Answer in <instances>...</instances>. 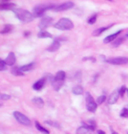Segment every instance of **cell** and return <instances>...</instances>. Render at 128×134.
I'll list each match as a JSON object with an SVG mask.
<instances>
[{
  "label": "cell",
  "instance_id": "cell-1",
  "mask_svg": "<svg viewBox=\"0 0 128 134\" xmlns=\"http://www.w3.org/2000/svg\"><path fill=\"white\" fill-rule=\"evenodd\" d=\"M13 12L16 17L19 19L22 23H30L34 20V15L31 12H29L26 10L20 9V8H15L13 9Z\"/></svg>",
  "mask_w": 128,
  "mask_h": 134
},
{
  "label": "cell",
  "instance_id": "cell-2",
  "mask_svg": "<svg viewBox=\"0 0 128 134\" xmlns=\"http://www.w3.org/2000/svg\"><path fill=\"white\" fill-rule=\"evenodd\" d=\"M54 27L56 29L62 30V31H68V30H71L74 28V24L69 19L62 18L54 25Z\"/></svg>",
  "mask_w": 128,
  "mask_h": 134
},
{
  "label": "cell",
  "instance_id": "cell-3",
  "mask_svg": "<svg viewBox=\"0 0 128 134\" xmlns=\"http://www.w3.org/2000/svg\"><path fill=\"white\" fill-rule=\"evenodd\" d=\"M86 108L89 111L94 112L97 108V103L95 102L94 98L89 92L86 93Z\"/></svg>",
  "mask_w": 128,
  "mask_h": 134
},
{
  "label": "cell",
  "instance_id": "cell-4",
  "mask_svg": "<svg viewBox=\"0 0 128 134\" xmlns=\"http://www.w3.org/2000/svg\"><path fill=\"white\" fill-rule=\"evenodd\" d=\"M54 5H37L34 8V12L32 15L35 18H40L44 14V12L47 10H52Z\"/></svg>",
  "mask_w": 128,
  "mask_h": 134
},
{
  "label": "cell",
  "instance_id": "cell-5",
  "mask_svg": "<svg viewBox=\"0 0 128 134\" xmlns=\"http://www.w3.org/2000/svg\"><path fill=\"white\" fill-rule=\"evenodd\" d=\"M13 116L15 118V119H16L18 122L22 124V125H31V121L28 118L26 117V115L22 114L21 112H19V111H14L13 112Z\"/></svg>",
  "mask_w": 128,
  "mask_h": 134
},
{
  "label": "cell",
  "instance_id": "cell-6",
  "mask_svg": "<svg viewBox=\"0 0 128 134\" xmlns=\"http://www.w3.org/2000/svg\"><path fill=\"white\" fill-rule=\"evenodd\" d=\"M74 3L72 1L70 2H66L64 4H59V5H54L53 7V11L54 12H63V11H66V10H69V9H71L74 7Z\"/></svg>",
  "mask_w": 128,
  "mask_h": 134
},
{
  "label": "cell",
  "instance_id": "cell-7",
  "mask_svg": "<svg viewBox=\"0 0 128 134\" xmlns=\"http://www.w3.org/2000/svg\"><path fill=\"white\" fill-rule=\"evenodd\" d=\"M106 62L112 65H124L128 63V58L126 57H116L110 58L106 60Z\"/></svg>",
  "mask_w": 128,
  "mask_h": 134
},
{
  "label": "cell",
  "instance_id": "cell-8",
  "mask_svg": "<svg viewBox=\"0 0 128 134\" xmlns=\"http://www.w3.org/2000/svg\"><path fill=\"white\" fill-rule=\"evenodd\" d=\"M52 18L50 17H45L43 18L39 23V28L41 30H44L48 27V26L52 23Z\"/></svg>",
  "mask_w": 128,
  "mask_h": 134
},
{
  "label": "cell",
  "instance_id": "cell-9",
  "mask_svg": "<svg viewBox=\"0 0 128 134\" xmlns=\"http://www.w3.org/2000/svg\"><path fill=\"white\" fill-rule=\"evenodd\" d=\"M5 63L7 65L9 66H13L15 64V62H16V57H15V54L13 52H11L9 53L8 56H7V58L5 59Z\"/></svg>",
  "mask_w": 128,
  "mask_h": 134
},
{
  "label": "cell",
  "instance_id": "cell-10",
  "mask_svg": "<svg viewBox=\"0 0 128 134\" xmlns=\"http://www.w3.org/2000/svg\"><path fill=\"white\" fill-rule=\"evenodd\" d=\"M45 83H46V77H43L42 79L39 80L38 82H36L32 86V88H34L35 90H37V91H39V90H41L42 88L45 86Z\"/></svg>",
  "mask_w": 128,
  "mask_h": 134
},
{
  "label": "cell",
  "instance_id": "cell-11",
  "mask_svg": "<svg viewBox=\"0 0 128 134\" xmlns=\"http://www.w3.org/2000/svg\"><path fill=\"white\" fill-rule=\"evenodd\" d=\"M77 134H96L94 132V131L90 130L86 126H81L76 130Z\"/></svg>",
  "mask_w": 128,
  "mask_h": 134
},
{
  "label": "cell",
  "instance_id": "cell-12",
  "mask_svg": "<svg viewBox=\"0 0 128 134\" xmlns=\"http://www.w3.org/2000/svg\"><path fill=\"white\" fill-rule=\"evenodd\" d=\"M122 32V31L120 30V31L119 32H115V34H111V35H109V36H107L105 39L104 40V43H110V42H113L115 39L119 36V34H120Z\"/></svg>",
  "mask_w": 128,
  "mask_h": 134
},
{
  "label": "cell",
  "instance_id": "cell-13",
  "mask_svg": "<svg viewBox=\"0 0 128 134\" xmlns=\"http://www.w3.org/2000/svg\"><path fill=\"white\" fill-rule=\"evenodd\" d=\"M65 78H66V73L64 71H59L58 73L56 74L55 76L54 77V80L56 81V82H63Z\"/></svg>",
  "mask_w": 128,
  "mask_h": 134
},
{
  "label": "cell",
  "instance_id": "cell-14",
  "mask_svg": "<svg viewBox=\"0 0 128 134\" xmlns=\"http://www.w3.org/2000/svg\"><path fill=\"white\" fill-rule=\"evenodd\" d=\"M119 94L117 91H114L111 96H110L109 99H108L109 104H114V103L118 101V99H119Z\"/></svg>",
  "mask_w": 128,
  "mask_h": 134
},
{
  "label": "cell",
  "instance_id": "cell-15",
  "mask_svg": "<svg viewBox=\"0 0 128 134\" xmlns=\"http://www.w3.org/2000/svg\"><path fill=\"white\" fill-rule=\"evenodd\" d=\"M60 42L58 41V40H54V42L52 43V45L50 46L48 48H47V51H49V52H56L57 50H58L60 48Z\"/></svg>",
  "mask_w": 128,
  "mask_h": 134
},
{
  "label": "cell",
  "instance_id": "cell-16",
  "mask_svg": "<svg viewBox=\"0 0 128 134\" xmlns=\"http://www.w3.org/2000/svg\"><path fill=\"white\" fill-rule=\"evenodd\" d=\"M34 67H35V63L34 62H31V63H29V64L21 66L19 69H20V70L22 72H26V71H30V70L34 69Z\"/></svg>",
  "mask_w": 128,
  "mask_h": 134
},
{
  "label": "cell",
  "instance_id": "cell-17",
  "mask_svg": "<svg viewBox=\"0 0 128 134\" xmlns=\"http://www.w3.org/2000/svg\"><path fill=\"white\" fill-rule=\"evenodd\" d=\"M14 6H15V4L10 3V2H5V3H2L0 4V9L1 10H11V9H13Z\"/></svg>",
  "mask_w": 128,
  "mask_h": 134
},
{
  "label": "cell",
  "instance_id": "cell-18",
  "mask_svg": "<svg viewBox=\"0 0 128 134\" xmlns=\"http://www.w3.org/2000/svg\"><path fill=\"white\" fill-rule=\"evenodd\" d=\"M72 92L74 93L75 95H82V93H84V88H82V86L76 85L72 88Z\"/></svg>",
  "mask_w": 128,
  "mask_h": 134
},
{
  "label": "cell",
  "instance_id": "cell-19",
  "mask_svg": "<svg viewBox=\"0 0 128 134\" xmlns=\"http://www.w3.org/2000/svg\"><path fill=\"white\" fill-rule=\"evenodd\" d=\"M32 103H34L36 106L40 107V108L43 107V105H44V101L42 100L41 97H34V98H32Z\"/></svg>",
  "mask_w": 128,
  "mask_h": 134
},
{
  "label": "cell",
  "instance_id": "cell-20",
  "mask_svg": "<svg viewBox=\"0 0 128 134\" xmlns=\"http://www.w3.org/2000/svg\"><path fill=\"white\" fill-rule=\"evenodd\" d=\"M109 27L110 26H106V27H101V28L97 29L96 31L93 32V35L94 36H99V35H101L104 31H106L107 29H109Z\"/></svg>",
  "mask_w": 128,
  "mask_h": 134
},
{
  "label": "cell",
  "instance_id": "cell-21",
  "mask_svg": "<svg viewBox=\"0 0 128 134\" xmlns=\"http://www.w3.org/2000/svg\"><path fill=\"white\" fill-rule=\"evenodd\" d=\"M35 126H36V128L38 129L40 131H41V132H43L44 134H49V131L47 130L46 128H44L43 126L40 125L39 122H35Z\"/></svg>",
  "mask_w": 128,
  "mask_h": 134
},
{
  "label": "cell",
  "instance_id": "cell-22",
  "mask_svg": "<svg viewBox=\"0 0 128 134\" xmlns=\"http://www.w3.org/2000/svg\"><path fill=\"white\" fill-rule=\"evenodd\" d=\"M12 74L14 75H17V76H22V75H24V73L21 71L19 68H14V69H12Z\"/></svg>",
  "mask_w": 128,
  "mask_h": 134
},
{
  "label": "cell",
  "instance_id": "cell-23",
  "mask_svg": "<svg viewBox=\"0 0 128 134\" xmlns=\"http://www.w3.org/2000/svg\"><path fill=\"white\" fill-rule=\"evenodd\" d=\"M38 37L41 38V39H44V38H52V34L46 31H41L38 34Z\"/></svg>",
  "mask_w": 128,
  "mask_h": 134
},
{
  "label": "cell",
  "instance_id": "cell-24",
  "mask_svg": "<svg viewBox=\"0 0 128 134\" xmlns=\"http://www.w3.org/2000/svg\"><path fill=\"white\" fill-rule=\"evenodd\" d=\"M12 25H5V26H4V28L1 30V34H8L12 30Z\"/></svg>",
  "mask_w": 128,
  "mask_h": 134
},
{
  "label": "cell",
  "instance_id": "cell-25",
  "mask_svg": "<svg viewBox=\"0 0 128 134\" xmlns=\"http://www.w3.org/2000/svg\"><path fill=\"white\" fill-rule=\"evenodd\" d=\"M45 124L51 125V126H53V127H56V128H58V129L61 128V126H60L59 124L56 123V122H54V121H51V120H50V121H45Z\"/></svg>",
  "mask_w": 128,
  "mask_h": 134
},
{
  "label": "cell",
  "instance_id": "cell-26",
  "mask_svg": "<svg viewBox=\"0 0 128 134\" xmlns=\"http://www.w3.org/2000/svg\"><path fill=\"white\" fill-rule=\"evenodd\" d=\"M123 40H124V38H119V39H118L117 40H115V41L112 42V46L115 47H119V45L123 42Z\"/></svg>",
  "mask_w": 128,
  "mask_h": 134
},
{
  "label": "cell",
  "instance_id": "cell-27",
  "mask_svg": "<svg viewBox=\"0 0 128 134\" xmlns=\"http://www.w3.org/2000/svg\"><path fill=\"white\" fill-rule=\"evenodd\" d=\"M97 21V14L93 15L92 17H90L89 19H88V23H89L90 25H93L96 23Z\"/></svg>",
  "mask_w": 128,
  "mask_h": 134
},
{
  "label": "cell",
  "instance_id": "cell-28",
  "mask_svg": "<svg viewBox=\"0 0 128 134\" xmlns=\"http://www.w3.org/2000/svg\"><path fill=\"white\" fill-rule=\"evenodd\" d=\"M7 68V64L5 63V62L4 60H0V70L1 71H4V70H5Z\"/></svg>",
  "mask_w": 128,
  "mask_h": 134
},
{
  "label": "cell",
  "instance_id": "cell-29",
  "mask_svg": "<svg viewBox=\"0 0 128 134\" xmlns=\"http://www.w3.org/2000/svg\"><path fill=\"white\" fill-rule=\"evenodd\" d=\"M105 99H106V97H105V96H101V97H99L98 98H97V103L98 105L102 104V103L105 101Z\"/></svg>",
  "mask_w": 128,
  "mask_h": 134
},
{
  "label": "cell",
  "instance_id": "cell-30",
  "mask_svg": "<svg viewBox=\"0 0 128 134\" xmlns=\"http://www.w3.org/2000/svg\"><path fill=\"white\" fill-rule=\"evenodd\" d=\"M122 118H128V109H123L121 111V114H120Z\"/></svg>",
  "mask_w": 128,
  "mask_h": 134
},
{
  "label": "cell",
  "instance_id": "cell-31",
  "mask_svg": "<svg viewBox=\"0 0 128 134\" xmlns=\"http://www.w3.org/2000/svg\"><path fill=\"white\" fill-rule=\"evenodd\" d=\"M126 91V88L125 87V86H122L121 87V88L119 90V96H121V97H123L124 96V94H125V92Z\"/></svg>",
  "mask_w": 128,
  "mask_h": 134
},
{
  "label": "cell",
  "instance_id": "cell-32",
  "mask_svg": "<svg viewBox=\"0 0 128 134\" xmlns=\"http://www.w3.org/2000/svg\"><path fill=\"white\" fill-rule=\"evenodd\" d=\"M1 98L2 100H8L11 98V96L10 95H7V94H1Z\"/></svg>",
  "mask_w": 128,
  "mask_h": 134
},
{
  "label": "cell",
  "instance_id": "cell-33",
  "mask_svg": "<svg viewBox=\"0 0 128 134\" xmlns=\"http://www.w3.org/2000/svg\"><path fill=\"white\" fill-rule=\"evenodd\" d=\"M97 134H105V132L104 131H102V130H98V131H97Z\"/></svg>",
  "mask_w": 128,
  "mask_h": 134
},
{
  "label": "cell",
  "instance_id": "cell-34",
  "mask_svg": "<svg viewBox=\"0 0 128 134\" xmlns=\"http://www.w3.org/2000/svg\"><path fill=\"white\" fill-rule=\"evenodd\" d=\"M112 134H119V133H118V132H116V131H113V132H112Z\"/></svg>",
  "mask_w": 128,
  "mask_h": 134
},
{
  "label": "cell",
  "instance_id": "cell-35",
  "mask_svg": "<svg viewBox=\"0 0 128 134\" xmlns=\"http://www.w3.org/2000/svg\"><path fill=\"white\" fill-rule=\"evenodd\" d=\"M127 92H128V90H127Z\"/></svg>",
  "mask_w": 128,
  "mask_h": 134
}]
</instances>
